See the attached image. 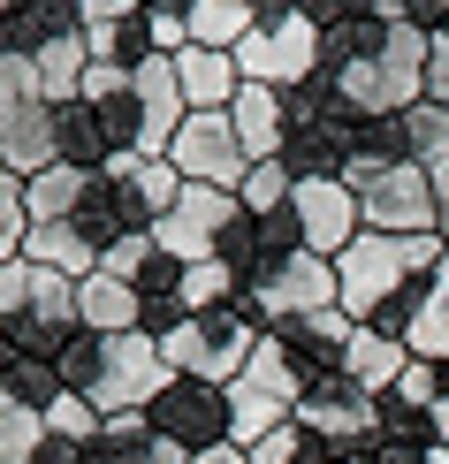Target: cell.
<instances>
[{
  "label": "cell",
  "instance_id": "cell-1",
  "mask_svg": "<svg viewBox=\"0 0 449 464\" xmlns=\"http://www.w3.org/2000/svg\"><path fill=\"white\" fill-rule=\"evenodd\" d=\"M358 130H366V114L350 107L327 76L305 84V92H289V138H282L289 176L298 183H343L350 160H358Z\"/></svg>",
  "mask_w": 449,
  "mask_h": 464
},
{
  "label": "cell",
  "instance_id": "cell-2",
  "mask_svg": "<svg viewBox=\"0 0 449 464\" xmlns=\"http://www.w3.org/2000/svg\"><path fill=\"white\" fill-rule=\"evenodd\" d=\"M152 343H161L168 373L229 389V381H244L251 351H259V320H251L244 304H221V313H190V320H175L168 335H152Z\"/></svg>",
  "mask_w": 449,
  "mask_h": 464
},
{
  "label": "cell",
  "instance_id": "cell-3",
  "mask_svg": "<svg viewBox=\"0 0 449 464\" xmlns=\"http://www.w3.org/2000/svg\"><path fill=\"white\" fill-rule=\"evenodd\" d=\"M237 69H244V84H267L282 100L320 84V24L298 15V0H259V31L237 46Z\"/></svg>",
  "mask_w": 449,
  "mask_h": 464
},
{
  "label": "cell",
  "instance_id": "cell-4",
  "mask_svg": "<svg viewBox=\"0 0 449 464\" xmlns=\"http://www.w3.org/2000/svg\"><path fill=\"white\" fill-rule=\"evenodd\" d=\"M168 358H161V343L145 335H100V358H92V381H84V403L100 419H122V411H152V396L168 389Z\"/></svg>",
  "mask_w": 449,
  "mask_h": 464
},
{
  "label": "cell",
  "instance_id": "cell-5",
  "mask_svg": "<svg viewBox=\"0 0 449 464\" xmlns=\"http://www.w3.org/2000/svg\"><path fill=\"white\" fill-rule=\"evenodd\" d=\"M343 183L358 190L366 228H381V237H442V206H434V183H426L419 160H396V168H350Z\"/></svg>",
  "mask_w": 449,
  "mask_h": 464
},
{
  "label": "cell",
  "instance_id": "cell-6",
  "mask_svg": "<svg viewBox=\"0 0 449 464\" xmlns=\"http://www.w3.org/2000/svg\"><path fill=\"white\" fill-rule=\"evenodd\" d=\"M404 282H419L412 275V237H381V228H366V237L336 259V304L358 327H374Z\"/></svg>",
  "mask_w": 449,
  "mask_h": 464
},
{
  "label": "cell",
  "instance_id": "cell-7",
  "mask_svg": "<svg viewBox=\"0 0 449 464\" xmlns=\"http://www.w3.org/2000/svg\"><path fill=\"white\" fill-rule=\"evenodd\" d=\"M244 221V198L237 190H213V183H183V198H175V214L152 228V251H168L175 266H199L213 251L229 244V228Z\"/></svg>",
  "mask_w": 449,
  "mask_h": 464
},
{
  "label": "cell",
  "instance_id": "cell-8",
  "mask_svg": "<svg viewBox=\"0 0 449 464\" xmlns=\"http://www.w3.org/2000/svg\"><path fill=\"white\" fill-rule=\"evenodd\" d=\"M327 304H336V259H312V251L282 259L275 275H259L244 289V313L259 320V335L282 327V320H298V313H327Z\"/></svg>",
  "mask_w": 449,
  "mask_h": 464
},
{
  "label": "cell",
  "instance_id": "cell-9",
  "mask_svg": "<svg viewBox=\"0 0 449 464\" xmlns=\"http://www.w3.org/2000/svg\"><path fill=\"white\" fill-rule=\"evenodd\" d=\"M145 419H152V434H168L175 450H190V457H199V450H221V441H229V389L175 373L168 389L152 396Z\"/></svg>",
  "mask_w": 449,
  "mask_h": 464
},
{
  "label": "cell",
  "instance_id": "cell-10",
  "mask_svg": "<svg viewBox=\"0 0 449 464\" xmlns=\"http://www.w3.org/2000/svg\"><path fill=\"white\" fill-rule=\"evenodd\" d=\"M168 160H175V176H183V183H213V190H237V183L251 176V160H244L237 122H229V114H190V122L175 130Z\"/></svg>",
  "mask_w": 449,
  "mask_h": 464
},
{
  "label": "cell",
  "instance_id": "cell-11",
  "mask_svg": "<svg viewBox=\"0 0 449 464\" xmlns=\"http://www.w3.org/2000/svg\"><path fill=\"white\" fill-rule=\"evenodd\" d=\"M289 214H298V237H305L312 259H343L366 237V214H358V190L350 183H298Z\"/></svg>",
  "mask_w": 449,
  "mask_h": 464
},
{
  "label": "cell",
  "instance_id": "cell-12",
  "mask_svg": "<svg viewBox=\"0 0 449 464\" xmlns=\"http://www.w3.org/2000/svg\"><path fill=\"white\" fill-rule=\"evenodd\" d=\"M0 168L15 183H38L46 168H62V122L46 100H0Z\"/></svg>",
  "mask_w": 449,
  "mask_h": 464
},
{
  "label": "cell",
  "instance_id": "cell-13",
  "mask_svg": "<svg viewBox=\"0 0 449 464\" xmlns=\"http://www.w3.org/2000/svg\"><path fill=\"white\" fill-rule=\"evenodd\" d=\"M298 427L305 434H320V441H336V450H366L381 427V396H366V389H350V381H320V389H305L298 403Z\"/></svg>",
  "mask_w": 449,
  "mask_h": 464
},
{
  "label": "cell",
  "instance_id": "cell-14",
  "mask_svg": "<svg viewBox=\"0 0 449 464\" xmlns=\"http://www.w3.org/2000/svg\"><path fill=\"white\" fill-rule=\"evenodd\" d=\"M100 176H114V183H122L130 221H138L145 237H152V228H161V221L175 214V198H183V176H175V160H138V152H114Z\"/></svg>",
  "mask_w": 449,
  "mask_h": 464
},
{
  "label": "cell",
  "instance_id": "cell-15",
  "mask_svg": "<svg viewBox=\"0 0 449 464\" xmlns=\"http://www.w3.org/2000/svg\"><path fill=\"white\" fill-rule=\"evenodd\" d=\"M175 84H183L190 114H229V107H237V92H244V69H237V53L183 46V53H175Z\"/></svg>",
  "mask_w": 449,
  "mask_h": 464
},
{
  "label": "cell",
  "instance_id": "cell-16",
  "mask_svg": "<svg viewBox=\"0 0 449 464\" xmlns=\"http://www.w3.org/2000/svg\"><path fill=\"white\" fill-rule=\"evenodd\" d=\"M229 122H237V145H244L251 168H259V160H282V138H289V100H282V92L244 84L237 107H229Z\"/></svg>",
  "mask_w": 449,
  "mask_h": 464
},
{
  "label": "cell",
  "instance_id": "cell-17",
  "mask_svg": "<svg viewBox=\"0 0 449 464\" xmlns=\"http://www.w3.org/2000/svg\"><path fill=\"white\" fill-rule=\"evenodd\" d=\"M76 327L84 335H138L145 297L130 282H114V275H92V282H76Z\"/></svg>",
  "mask_w": 449,
  "mask_h": 464
},
{
  "label": "cell",
  "instance_id": "cell-18",
  "mask_svg": "<svg viewBox=\"0 0 449 464\" xmlns=\"http://www.w3.org/2000/svg\"><path fill=\"white\" fill-rule=\"evenodd\" d=\"M298 419V403L282 389H259V381H229V441L237 450H259L267 434H282Z\"/></svg>",
  "mask_w": 449,
  "mask_h": 464
},
{
  "label": "cell",
  "instance_id": "cell-19",
  "mask_svg": "<svg viewBox=\"0 0 449 464\" xmlns=\"http://www.w3.org/2000/svg\"><path fill=\"white\" fill-rule=\"evenodd\" d=\"M404 365H412V351H404L396 335L358 327V335H350V351H343V381H350V389H366V396H388V389L404 381Z\"/></svg>",
  "mask_w": 449,
  "mask_h": 464
},
{
  "label": "cell",
  "instance_id": "cell-20",
  "mask_svg": "<svg viewBox=\"0 0 449 464\" xmlns=\"http://www.w3.org/2000/svg\"><path fill=\"white\" fill-rule=\"evenodd\" d=\"M100 464H190V450H175L168 434H152L145 411H122L100 427V450H92Z\"/></svg>",
  "mask_w": 449,
  "mask_h": 464
},
{
  "label": "cell",
  "instance_id": "cell-21",
  "mask_svg": "<svg viewBox=\"0 0 449 464\" xmlns=\"http://www.w3.org/2000/svg\"><path fill=\"white\" fill-rule=\"evenodd\" d=\"M24 259H31V266H54V275H69V282H92V275H100V244H92L76 221L31 228V237H24Z\"/></svg>",
  "mask_w": 449,
  "mask_h": 464
},
{
  "label": "cell",
  "instance_id": "cell-22",
  "mask_svg": "<svg viewBox=\"0 0 449 464\" xmlns=\"http://www.w3.org/2000/svg\"><path fill=\"white\" fill-rule=\"evenodd\" d=\"M388 31L396 24H381V15H343L336 31H320V76H343V69H358V62H374V53L388 46Z\"/></svg>",
  "mask_w": 449,
  "mask_h": 464
},
{
  "label": "cell",
  "instance_id": "cell-23",
  "mask_svg": "<svg viewBox=\"0 0 449 464\" xmlns=\"http://www.w3.org/2000/svg\"><path fill=\"white\" fill-rule=\"evenodd\" d=\"M84 190H92V176H84V168H46L38 183H24V214H31V228L69 221L76 206H84Z\"/></svg>",
  "mask_w": 449,
  "mask_h": 464
},
{
  "label": "cell",
  "instance_id": "cell-24",
  "mask_svg": "<svg viewBox=\"0 0 449 464\" xmlns=\"http://www.w3.org/2000/svg\"><path fill=\"white\" fill-rule=\"evenodd\" d=\"M404 152H412L419 168H434V160H449V107H434V100H419L412 114H404Z\"/></svg>",
  "mask_w": 449,
  "mask_h": 464
},
{
  "label": "cell",
  "instance_id": "cell-25",
  "mask_svg": "<svg viewBox=\"0 0 449 464\" xmlns=\"http://www.w3.org/2000/svg\"><path fill=\"white\" fill-rule=\"evenodd\" d=\"M336 457H343L336 441H320V434H305L298 419H289L282 434H267L259 450H251V464H336Z\"/></svg>",
  "mask_w": 449,
  "mask_h": 464
},
{
  "label": "cell",
  "instance_id": "cell-26",
  "mask_svg": "<svg viewBox=\"0 0 449 464\" xmlns=\"http://www.w3.org/2000/svg\"><path fill=\"white\" fill-rule=\"evenodd\" d=\"M237 198H244V214H282V206L298 198V176H289V160H259V168L237 183Z\"/></svg>",
  "mask_w": 449,
  "mask_h": 464
},
{
  "label": "cell",
  "instance_id": "cell-27",
  "mask_svg": "<svg viewBox=\"0 0 449 464\" xmlns=\"http://www.w3.org/2000/svg\"><path fill=\"white\" fill-rule=\"evenodd\" d=\"M100 427H107V419L92 411L76 389H62V396L46 403V434H62V441H84V450H100Z\"/></svg>",
  "mask_w": 449,
  "mask_h": 464
},
{
  "label": "cell",
  "instance_id": "cell-28",
  "mask_svg": "<svg viewBox=\"0 0 449 464\" xmlns=\"http://www.w3.org/2000/svg\"><path fill=\"white\" fill-rule=\"evenodd\" d=\"M145 266H152V237H122V244H114L107 259H100V275H114V282H130V289H138V275H145Z\"/></svg>",
  "mask_w": 449,
  "mask_h": 464
},
{
  "label": "cell",
  "instance_id": "cell-29",
  "mask_svg": "<svg viewBox=\"0 0 449 464\" xmlns=\"http://www.w3.org/2000/svg\"><path fill=\"white\" fill-rule=\"evenodd\" d=\"M31 313V259H8L0 266V327Z\"/></svg>",
  "mask_w": 449,
  "mask_h": 464
},
{
  "label": "cell",
  "instance_id": "cell-30",
  "mask_svg": "<svg viewBox=\"0 0 449 464\" xmlns=\"http://www.w3.org/2000/svg\"><path fill=\"white\" fill-rule=\"evenodd\" d=\"M76 15L84 24H130V15H145V0H76Z\"/></svg>",
  "mask_w": 449,
  "mask_h": 464
},
{
  "label": "cell",
  "instance_id": "cell-31",
  "mask_svg": "<svg viewBox=\"0 0 449 464\" xmlns=\"http://www.w3.org/2000/svg\"><path fill=\"white\" fill-rule=\"evenodd\" d=\"M426 100L449 107V38H434V53H426Z\"/></svg>",
  "mask_w": 449,
  "mask_h": 464
},
{
  "label": "cell",
  "instance_id": "cell-32",
  "mask_svg": "<svg viewBox=\"0 0 449 464\" xmlns=\"http://www.w3.org/2000/svg\"><path fill=\"white\" fill-rule=\"evenodd\" d=\"M358 8H366V0H298V15H312L320 31H336L343 15H358Z\"/></svg>",
  "mask_w": 449,
  "mask_h": 464
},
{
  "label": "cell",
  "instance_id": "cell-33",
  "mask_svg": "<svg viewBox=\"0 0 449 464\" xmlns=\"http://www.w3.org/2000/svg\"><path fill=\"white\" fill-rule=\"evenodd\" d=\"M426 183H434V206H442V228H449V160L426 168Z\"/></svg>",
  "mask_w": 449,
  "mask_h": 464
},
{
  "label": "cell",
  "instance_id": "cell-34",
  "mask_svg": "<svg viewBox=\"0 0 449 464\" xmlns=\"http://www.w3.org/2000/svg\"><path fill=\"white\" fill-rule=\"evenodd\" d=\"M190 464H251V450H237V441H221V450H199Z\"/></svg>",
  "mask_w": 449,
  "mask_h": 464
},
{
  "label": "cell",
  "instance_id": "cell-35",
  "mask_svg": "<svg viewBox=\"0 0 449 464\" xmlns=\"http://www.w3.org/2000/svg\"><path fill=\"white\" fill-rule=\"evenodd\" d=\"M426 419H434V441L449 450V389H442V403H434V411H426Z\"/></svg>",
  "mask_w": 449,
  "mask_h": 464
},
{
  "label": "cell",
  "instance_id": "cell-36",
  "mask_svg": "<svg viewBox=\"0 0 449 464\" xmlns=\"http://www.w3.org/2000/svg\"><path fill=\"white\" fill-rule=\"evenodd\" d=\"M336 464H366V450H343V457H336Z\"/></svg>",
  "mask_w": 449,
  "mask_h": 464
},
{
  "label": "cell",
  "instance_id": "cell-37",
  "mask_svg": "<svg viewBox=\"0 0 449 464\" xmlns=\"http://www.w3.org/2000/svg\"><path fill=\"white\" fill-rule=\"evenodd\" d=\"M426 464H449V450H434V457H426Z\"/></svg>",
  "mask_w": 449,
  "mask_h": 464
},
{
  "label": "cell",
  "instance_id": "cell-38",
  "mask_svg": "<svg viewBox=\"0 0 449 464\" xmlns=\"http://www.w3.org/2000/svg\"><path fill=\"white\" fill-rule=\"evenodd\" d=\"M8 8H15V0H0V15H8Z\"/></svg>",
  "mask_w": 449,
  "mask_h": 464
},
{
  "label": "cell",
  "instance_id": "cell-39",
  "mask_svg": "<svg viewBox=\"0 0 449 464\" xmlns=\"http://www.w3.org/2000/svg\"><path fill=\"white\" fill-rule=\"evenodd\" d=\"M92 464H100V457H92Z\"/></svg>",
  "mask_w": 449,
  "mask_h": 464
},
{
  "label": "cell",
  "instance_id": "cell-40",
  "mask_svg": "<svg viewBox=\"0 0 449 464\" xmlns=\"http://www.w3.org/2000/svg\"><path fill=\"white\" fill-rule=\"evenodd\" d=\"M442 237H449V228H442Z\"/></svg>",
  "mask_w": 449,
  "mask_h": 464
}]
</instances>
